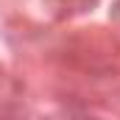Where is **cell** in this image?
<instances>
[]
</instances>
